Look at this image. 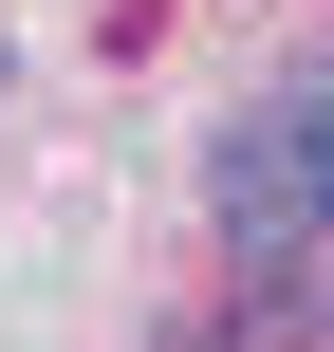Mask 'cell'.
Here are the masks:
<instances>
[{
  "instance_id": "cell-1",
  "label": "cell",
  "mask_w": 334,
  "mask_h": 352,
  "mask_svg": "<svg viewBox=\"0 0 334 352\" xmlns=\"http://www.w3.org/2000/svg\"><path fill=\"white\" fill-rule=\"evenodd\" d=\"M205 204H223V241H242V278H298V260H316V223H334V186L298 167V130H279V111H242V130H223V167H205Z\"/></svg>"
},
{
  "instance_id": "cell-2",
  "label": "cell",
  "mask_w": 334,
  "mask_h": 352,
  "mask_svg": "<svg viewBox=\"0 0 334 352\" xmlns=\"http://www.w3.org/2000/svg\"><path fill=\"white\" fill-rule=\"evenodd\" d=\"M316 334H334V297H316V278H242V316H223L205 352H316Z\"/></svg>"
},
{
  "instance_id": "cell-3",
  "label": "cell",
  "mask_w": 334,
  "mask_h": 352,
  "mask_svg": "<svg viewBox=\"0 0 334 352\" xmlns=\"http://www.w3.org/2000/svg\"><path fill=\"white\" fill-rule=\"evenodd\" d=\"M279 130H298V167L334 186V56H316V74H279Z\"/></svg>"
},
{
  "instance_id": "cell-4",
  "label": "cell",
  "mask_w": 334,
  "mask_h": 352,
  "mask_svg": "<svg viewBox=\"0 0 334 352\" xmlns=\"http://www.w3.org/2000/svg\"><path fill=\"white\" fill-rule=\"evenodd\" d=\"M0 74H19V56H0Z\"/></svg>"
}]
</instances>
